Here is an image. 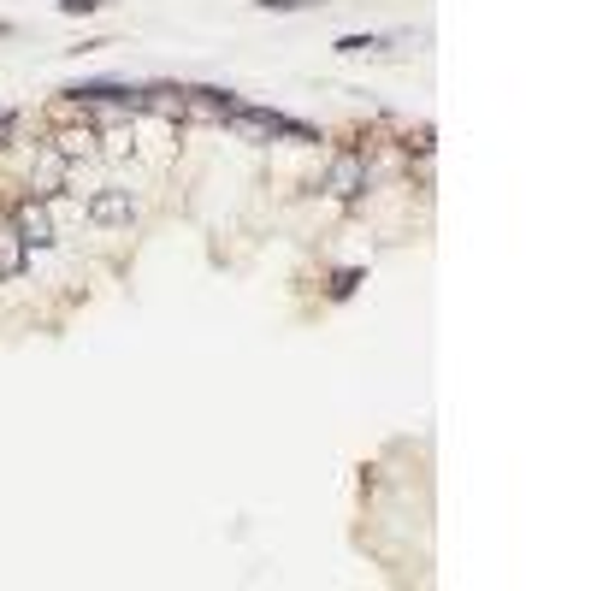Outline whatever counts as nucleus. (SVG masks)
Returning <instances> with one entry per match:
<instances>
[{
	"mask_svg": "<svg viewBox=\"0 0 591 591\" xmlns=\"http://www.w3.org/2000/svg\"><path fill=\"white\" fill-rule=\"evenodd\" d=\"M231 118L243 125V131H261V136H290V142H313L308 125H296L284 113H266V107H231Z\"/></svg>",
	"mask_w": 591,
	"mask_h": 591,
	"instance_id": "f257e3e1",
	"label": "nucleus"
},
{
	"mask_svg": "<svg viewBox=\"0 0 591 591\" xmlns=\"http://www.w3.org/2000/svg\"><path fill=\"white\" fill-rule=\"evenodd\" d=\"M18 243L24 248L53 243V225H48V207H42V201H24V207H18Z\"/></svg>",
	"mask_w": 591,
	"mask_h": 591,
	"instance_id": "f03ea898",
	"label": "nucleus"
},
{
	"mask_svg": "<svg viewBox=\"0 0 591 591\" xmlns=\"http://www.w3.org/2000/svg\"><path fill=\"white\" fill-rule=\"evenodd\" d=\"M89 219H95V225H125V219H131V196H125V190L89 196Z\"/></svg>",
	"mask_w": 591,
	"mask_h": 591,
	"instance_id": "7ed1b4c3",
	"label": "nucleus"
},
{
	"mask_svg": "<svg viewBox=\"0 0 591 591\" xmlns=\"http://www.w3.org/2000/svg\"><path fill=\"white\" fill-rule=\"evenodd\" d=\"M66 172H71L66 154L42 148V172H36V190H42V196H60V190H66Z\"/></svg>",
	"mask_w": 591,
	"mask_h": 591,
	"instance_id": "20e7f679",
	"label": "nucleus"
},
{
	"mask_svg": "<svg viewBox=\"0 0 591 591\" xmlns=\"http://www.w3.org/2000/svg\"><path fill=\"white\" fill-rule=\"evenodd\" d=\"M331 190H337V196H355V190H361V160H355V154H344V160L331 166Z\"/></svg>",
	"mask_w": 591,
	"mask_h": 591,
	"instance_id": "39448f33",
	"label": "nucleus"
},
{
	"mask_svg": "<svg viewBox=\"0 0 591 591\" xmlns=\"http://www.w3.org/2000/svg\"><path fill=\"white\" fill-rule=\"evenodd\" d=\"M24 272V243H18V231H0V279H18Z\"/></svg>",
	"mask_w": 591,
	"mask_h": 591,
	"instance_id": "423d86ee",
	"label": "nucleus"
},
{
	"mask_svg": "<svg viewBox=\"0 0 591 591\" xmlns=\"http://www.w3.org/2000/svg\"><path fill=\"white\" fill-rule=\"evenodd\" d=\"M373 48H385L378 36H344V42H337V53H373Z\"/></svg>",
	"mask_w": 591,
	"mask_h": 591,
	"instance_id": "0eeeda50",
	"label": "nucleus"
},
{
	"mask_svg": "<svg viewBox=\"0 0 591 591\" xmlns=\"http://www.w3.org/2000/svg\"><path fill=\"white\" fill-rule=\"evenodd\" d=\"M53 6H60V12H71V18H83V12H95L101 0H53Z\"/></svg>",
	"mask_w": 591,
	"mask_h": 591,
	"instance_id": "6e6552de",
	"label": "nucleus"
},
{
	"mask_svg": "<svg viewBox=\"0 0 591 591\" xmlns=\"http://www.w3.org/2000/svg\"><path fill=\"white\" fill-rule=\"evenodd\" d=\"M355 284H361V272H337V284H331V296H349V290H355Z\"/></svg>",
	"mask_w": 591,
	"mask_h": 591,
	"instance_id": "1a4fd4ad",
	"label": "nucleus"
},
{
	"mask_svg": "<svg viewBox=\"0 0 591 591\" xmlns=\"http://www.w3.org/2000/svg\"><path fill=\"white\" fill-rule=\"evenodd\" d=\"M6 131H12V113H0V142H6Z\"/></svg>",
	"mask_w": 591,
	"mask_h": 591,
	"instance_id": "9d476101",
	"label": "nucleus"
}]
</instances>
